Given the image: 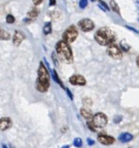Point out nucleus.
<instances>
[{"label":"nucleus","mask_w":139,"mask_h":148,"mask_svg":"<svg viewBox=\"0 0 139 148\" xmlns=\"http://www.w3.org/2000/svg\"><path fill=\"white\" fill-rule=\"evenodd\" d=\"M95 40L100 45H109L116 40L115 32L110 28L104 27L99 29L95 34Z\"/></svg>","instance_id":"obj_1"},{"label":"nucleus","mask_w":139,"mask_h":148,"mask_svg":"<svg viewBox=\"0 0 139 148\" xmlns=\"http://www.w3.org/2000/svg\"><path fill=\"white\" fill-rule=\"evenodd\" d=\"M36 87L37 89L40 92H46L50 87V75L45 66L42 62L40 63L38 69V76Z\"/></svg>","instance_id":"obj_2"},{"label":"nucleus","mask_w":139,"mask_h":148,"mask_svg":"<svg viewBox=\"0 0 139 148\" xmlns=\"http://www.w3.org/2000/svg\"><path fill=\"white\" fill-rule=\"evenodd\" d=\"M56 50L60 60L65 63H71L73 62V56L71 52V49L64 41H60L57 42L56 46Z\"/></svg>","instance_id":"obj_3"},{"label":"nucleus","mask_w":139,"mask_h":148,"mask_svg":"<svg viewBox=\"0 0 139 148\" xmlns=\"http://www.w3.org/2000/svg\"><path fill=\"white\" fill-rule=\"evenodd\" d=\"M77 35H78V32H77V28L74 25H72V26H70L64 31V33L63 34V39L67 43H71L76 40Z\"/></svg>","instance_id":"obj_4"},{"label":"nucleus","mask_w":139,"mask_h":148,"mask_svg":"<svg viewBox=\"0 0 139 148\" xmlns=\"http://www.w3.org/2000/svg\"><path fill=\"white\" fill-rule=\"evenodd\" d=\"M92 124L95 126V127L98 128H103L107 125L108 122V118L107 116L103 114V113H98L93 116V120H92Z\"/></svg>","instance_id":"obj_5"},{"label":"nucleus","mask_w":139,"mask_h":148,"mask_svg":"<svg viewBox=\"0 0 139 148\" xmlns=\"http://www.w3.org/2000/svg\"><path fill=\"white\" fill-rule=\"evenodd\" d=\"M107 54L109 56H111L113 59L119 60L123 57V54L121 49L118 48L117 44H114L113 42L109 44V47L107 49Z\"/></svg>","instance_id":"obj_6"},{"label":"nucleus","mask_w":139,"mask_h":148,"mask_svg":"<svg viewBox=\"0 0 139 148\" xmlns=\"http://www.w3.org/2000/svg\"><path fill=\"white\" fill-rule=\"evenodd\" d=\"M78 27L81 29V30H83L84 32H88V31L92 30L94 29L95 25H94V23L91 19L84 18L78 22Z\"/></svg>","instance_id":"obj_7"},{"label":"nucleus","mask_w":139,"mask_h":148,"mask_svg":"<svg viewBox=\"0 0 139 148\" xmlns=\"http://www.w3.org/2000/svg\"><path fill=\"white\" fill-rule=\"evenodd\" d=\"M70 82L72 85H79V86H84L86 84V80L84 76L79 75H72L70 78Z\"/></svg>","instance_id":"obj_8"},{"label":"nucleus","mask_w":139,"mask_h":148,"mask_svg":"<svg viewBox=\"0 0 139 148\" xmlns=\"http://www.w3.org/2000/svg\"><path fill=\"white\" fill-rule=\"evenodd\" d=\"M98 140L101 144L106 145V146L111 145L115 141V139L113 137H111V136H108V135H105V134H99L98 136Z\"/></svg>","instance_id":"obj_9"},{"label":"nucleus","mask_w":139,"mask_h":148,"mask_svg":"<svg viewBox=\"0 0 139 148\" xmlns=\"http://www.w3.org/2000/svg\"><path fill=\"white\" fill-rule=\"evenodd\" d=\"M24 38H25V35L22 31L16 30L14 33V36H13V43L16 46H18L22 43V42L24 40Z\"/></svg>","instance_id":"obj_10"},{"label":"nucleus","mask_w":139,"mask_h":148,"mask_svg":"<svg viewBox=\"0 0 139 148\" xmlns=\"http://www.w3.org/2000/svg\"><path fill=\"white\" fill-rule=\"evenodd\" d=\"M11 126H12V122L10 118H1L0 119V130L1 131L7 130Z\"/></svg>","instance_id":"obj_11"},{"label":"nucleus","mask_w":139,"mask_h":148,"mask_svg":"<svg viewBox=\"0 0 139 148\" xmlns=\"http://www.w3.org/2000/svg\"><path fill=\"white\" fill-rule=\"evenodd\" d=\"M132 139H133V136L130 133H123L118 137V140L123 143L130 142L131 140H132Z\"/></svg>","instance_id":"obj_12"},{"label":"nucleus","mask_w":139,"mask_h":148,"mask_svg":"<svg viewBox=\"0 0 139 148\" xmlns=\"http://www.w3.org/2000/svg\"><path fill=\"white\" fill-rule=\"evenodd\" d=\"M81 114L84 118H85L87 120H91L92 118V113L88 108H82L81 109Z\"/></svg>","instance_id":"obj_13"},{"label":"nucleus","mask_w":139,"mask_h":148,"mask_svg":"<svg viewBox=\"0 0 139 148\" xmlns=\"http://www.w3.org/2000/svg\"><path fill=\"white\" fill-rule=\"evenodd\" d=\"M38 13H39V11H38V10L37 9V8H32L28 13H27V17H29V18H34V17H37V16H38Z\"/></svg>","instance_id":"obj_14"},{"label":"nucleus","mask_w":139,"mask_h":148,"mask_svg":"<svg viewBox=\"0 0 139 148\" xmlns=\"http://www.w3.org/2000/svg\"><path fill=\"white\" fill-rule=\"evenodd\" d=\"M51 73H52V77H53V79H54V81L56 82H57L62 88H64V84L62 83V82L60 81V79H59V77H58V75H57V74L56 73V71L55 70H51Z\"/></svg>","instance_id":"obj_15"},{"label":"nucleus","mask_w":139,"mask_h":148,"mask_svg":"<svg viewBox=\"0 0 139 148\" xmlns=\"http://www.w3.org/2000/svg\"><path fill=\"white\" fill-rule=\"evenodd\" d=\"M51 32V23H45L44 26V33L45 35H49Z\"/></svg>","instance_id":"obj_16"},{"label":"nucleus","mask_w":139,"mask_h":148,"mask_svg":"<svg viewBox=\"0 0 139 148\" xmlns=\"http://www.w3.org/2000/svg\"><path fill=\"white\" fill-rule=\"evenodd\" d=\"M111 9H112L115 12H117V13L120 14V9H119V6H118V4L114 0L111 1Z\"/></svg>","instance_id":"obj_17"},{"label":"nucleus","mask_w":139,"mask_h":148,"mask_svg":"<svg viewBox=\"0 0 139 148\" xmlns=\"http://www.w3.org/2000/svg\"><path fill=\"white\" fill-rule=\"evenodd\" d=\"M120 46H121L123 51H125V52H128V51L130 50V49H131V46H130L125 41H122V42H120Z\"/></svg>","instance_id":"obj_18"},{"label":"nucleus","mask_w":139,"mask_h":148,"mask_svg":"<svg viewBox=\"0 0 139 148\" xmlns=\"http://www.w3.org/2000/svg\"><path fill=\"white\" fill-rule=\"evenodd\" d=\"M0 38L3 40H9L10 39V34L6 32L5 30L0 29Z\"/></svg>","instance_id":"obj_19"},{"label":"nucleus","mask_w":139,"mask_h":148,"mask_svg":"<svg viewBox=\"0 0 139 148\" xmlns=\"http://www.w3.org/2000/svg\"><path fill=\"white\" fill-rule=\"evenodd\" d=\"M83 145V142H82V140L80 138H77L74 140V146L77 147H81Z\"/></svg>","instance_id":"obj_20"},{"label":"nucleus","mask_w":139,"mask_h":148,"mask_svg":"<svg viewBox=\"0 0 139 148\" xmlns=\"http://www.w3.org/2000/svg\"><path fill=\"white\" fill-rule=\"evenodd\" d=\"M6 22L8 23H13L15 22V17L12 15H8L6 16Z\"/></svg>","instance_id":"obj_21"},{"label":"nucleus","mask_w":139,"mask_h":148,"mask_svg":"<svg viewBox=\"0 0 139 148\" xmlns=\"http://www.w3.org/2000/svg\"><path fill=\"white\" fill-rule=\"evenodd\" d=\"M88 5V0H80L79 2V7L81 9H84Z\"/></svg>","instance_id":"obj_22"},{"label":"nucleus","mask_w":139,"mask_h":148,"mask_svg":"<svg viewBox=\"0 0 139 148\" xmlns=\"http://www.w3.org/2000/svg\"><path fill=\"white\" fill-rule=\"evenodd\" d=\"M87 125H88V127H89V129L90 130H91V131H93V132H95L96 131V128H95V126L92 124V122H88L87 123Z\"/></svg>","instance_id":"obj_23"},{"label":"nucleus","mask_w":139,"mask_h":148,"mask_svg":"<svg viewBox=\"0 0 139 148\" xmlns=\"http://www.w3.org/2000/svg\"><path fill=\"white\" fill-rule=\"evenodd\" d=\"M113 121H114V123H119L122 121V116H120V115L119 116H116Z\"/></svg>","instance_id":"obj_24"},{"label":"nucleus","mask_w":139,"mask_h":148,"mask_svg":"<svg viewBox=\"0 0 139 148\" xmlns=\"http://www.w3.org/2000/svg\"><path fill=\"white\" fill-rule=\"evenodd\" d=\"M87 143H88L89 146H93L95 144V141L93 140H91V139L89 138V139H87Z\"/></svg>","instance_id":"obj_25"},{"label":"nucleus","mask_w":139,"mask_h":148,"mask_svg":"<svg viewBox=\"0 0 139 148\" xmlns=\"http://www.w3.org/2000/svg\"><path fill=\"white\" fill-rule=\"evenodd\" d=\"M98 1L100 2V3H101V4H102V5H103V6H104V8H105L107 10H109V7L107 6V4H106V3H105L104 1H102V0H98Z\"/></svg>","instance_id":"obj_26"},{"label":"nucleus","mask_w":139,"mask_h":148,"mask_svg":"<svg viewBox=\"0 0 139 148\" xmlns=\"http://www.w3.org/2000/svg\"><path fill=\"white\" fill-rule=\"evenodd\" d=\"M66 91H67V94H68V95H69V97L71 98V100H73V95H72V94H71V92L67 88L66 89Z\"/></svg>","instance_id":"obj_27"},{"label":"nucleus","mask_w":139,"mask_h":148,"mask_svg":"<svg viewBox=\"0 0 139 148\" xmlns=\"http://www.w3.org/2000/svg\"><path fill=\"white\" fill-rule=\"evenodd\" d=\"M32 1H33V3H34L35 5H38V4H40L42 3L43 0H32Z\"/></svg>","instance_id":"obj_28"},{"label":"nucleus","mask_w":139,"mask_h":148,"mask_svg":"<svg viewBox=\"0 0 139 148\" xmlns=\"http://www.w3.org/2000/svg\"><path fill=\"white\" fill-rule=\"evenodd\" d=\"M52 58H53V61H54L55 64L57 66V65H58V63H57V59H55V53H53V54H52Z\"/></svg>","instance_id":"obj_29"},{"label":"nucleus","mask_w":139,"mask_h":148,"mask_svg":"<svg viewBox=\"0 0 139 148\" xmlns=\"http://www.w3.org/2000/svg\"><path fill=\"white\" fill-rule=\"evenodd\" d=\"M56 4V0H50V5L52 6V5H55Z\"/></svg>","instance_id":"obj_30"},{"label":"nucleus","mask_w":139,"mask_h":148,"mask_svg":"<svg viewBox=\"0 0 139 148\" xmlns=\"http://www.w3.org/2000/svg\"><path fill=\"white\" fill-rule=\"evenodd\" d=\"M127 28H128V29H131V30H133V31H135L136 33H139L138 31L135 28H132V27H130V26H127Z\"/></svg>","instance_id":"obj_31"},{"label":"nucleus","mask_w":139,"mask_h":148,"mask_svg":"<svg viewBox=\"0 0 139 148\" xmlns=\"http://www.w3.org/2000/svg\"><path fill=\"white\" fill-rule=\"evenodd\" d=\"M137 65H138V67L139 68V56H138V58H137Z\"/></svg>","instance_id":"obj_32"},{"label":"nucleus","mask_w":139,"mask_h":148,"mask_svg":"<svg viewBox=\"0 0 139 148\" xmlns=\"http://www.w3.org/2000/svg\"><path fill=\"white\" fill-rule=\"evenodd\" d=\"M136 6H137V8L139 10V1H137V2H136Z\"/></svg>","instance_id":"obj_33"},{"label":"nucleus","mask_w":139,"mask_h":148,"mask_svg":"<svg viewBox=\"0 0 139 148\" xmlns=\"http://www.w3.org/2000/svg\"><path fill=\"white\" fill-rule=\"evenodd\" d=\"M138 21H139V15H138Z\"/></svg>","instance_id":"obj_34"},{"label":"nucleus","mask_w":139,"mask_h":148,"mask_svg":"<svg viewBox=\"0 0 139 148\" xmlns=\"http://www.w3.org/2000/svg\"><path fill=\"white\" fill-rule=\"evenodd\" d=\"M91 1H94V0H91Z\"/></svg>","instance_id":"obj_35"}]
</instances>
